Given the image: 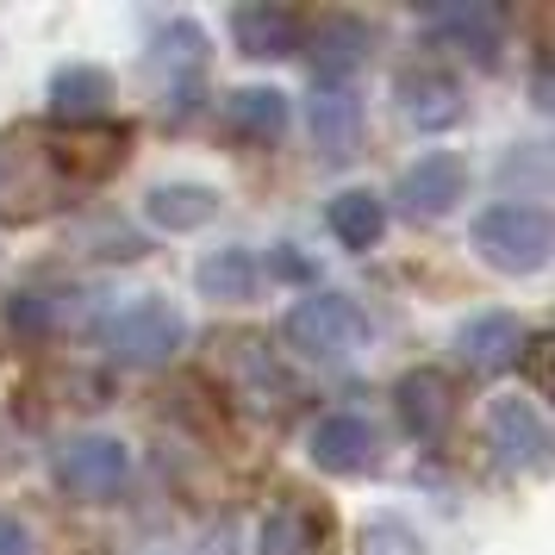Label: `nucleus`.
I'll return each mask as SVG.
<instances>
[{"label": "nucleus", "mask_w": 555, "mask_h": 555, "mask_svg": "<svg viewBox=\"0 0 555 555\" xmlns=\"http://www.w3.org/2000/svg\"><path fill=\"white\" fill-rule=\"evenodd\" d=\"M69 244L81 256H94V262H138V256H151V237L138 225H126L119 212H88L69 225Z\"/></svg>", "instance_id": "23"}, {"label": "nucleus", "mask_w": 555, "mask_h": 555, "mask_svg": "<svg viewBox=\"0 0 555 555\" xmlns=\"http://www.w3.org/2000/svg\"><path fill=\"white\" fill-rule=\"evenodd\" d=\"M393 412L412 443H443L455 425V380L443 369H412L393 380Z\"/></svg>", "instance_id": "11"}, {"label": "nucleus", "mask_w": 555, "mask_h": 555, "mask_svg": "<svg viewBox=\"0 0 555 555\" xmlns=\"http://www.w3.org/2000/svg\"><path fill=\"white\" fill-rule=\"evenodd\" d=\"M518 362L530 369V380H537V387H550V331H530V337H525V356H518Z\"/></svg>", "instance_id": "28"}, {"label": "nucleus", "mask_w": 555, "mask_h": 555, "mask_svg": "<svg viewBox=\"0 0 555 555\" xmlns=\"http://www.w3.org/2000/svg\"><path fill=\"white\" fill-rule=\"evenodd\" d=\"M194 287H201L206 300L219 306H250L262 294V262H256L244 244H225V250H206L194 262Z\"/></svg>", "instance_id": "18"}, {"label": "nucleus", "mask_w": 555, "mask_h": 555, "mask_svg": "<svg viewBox=\"0 0 555 555\" xmlns=\"http://www.w3.org/2000/svg\"><path fill=\"white\" fill-rule=\"evenodd\" d=\"M462 194H468V163L455 151H430L400 169V206L412 219H443L462 206Z\"/></svg>", "instance_id": "12"}, {"label": "nucleus", "mask_w": 555, "mask_h": 555, "mask_svg": "<svg viewBox=\"0 0 555 555\" xmlns=\"http://www.w3.org/2000/svg\"><path fill=\"white\" fill-rule=\"evenodd\" d=\"M212 212H219V188L206 181H156L144 194V219L156 231H201L212 225Z\"/></svg>", "instance_id": "20"}, {"label": "nucleus", "mask_w": 555, "mask_h": 555, "mask_svg": "<svg viewBox=\"0 0 555 555\" xmlns=\"http://www.w3.org/2000/svg\"><path fill=\"white\" fill-rule=\"evenodd\" d=\"M131 475V450L119 437H101V430H88V437H69V443H56L51 455V480L56 493H69L81 505H101L113 500Z\"/></svg>", "instance_id": "5"}, {"label": "nucleus", "mask_w": 555, "mask_h": 555, "mask_svg": "<svg viewBox=\"0 0 555 555\" xmlns=\"http://www.w3.org/2000/svg\"><path fill=\"white\" fill-rule=\"evenodd\" d=\"M362 126H369V113H362V94H356V88L312 81V94H306V131H312L319 156H331V163L356 156V144H362Z\"/></svg>", "instance_id": "13"}, {"label": "nucleus", "mask_w": 555, "mask_h": 555, "mask_svg": "<svg viewBox=\"0 0 555 555\" xmlns=\"http://www.w3.org/2000/svg\"><path fill=\"white\" fill-rule=\"evenodd\" d=\"M530 106L550 113V56L543 51H537V63H530Z\"/></svg>", "instance_id": "30"}, {"label": "nucleus", "mask_w": 555, "mask_h": 555, "mask_svg": "<svg viewBox=\"0 0 555 555\" xmlns=\"http://www.w3.org/2000/svg\"><path fill=\"white\" fill-rule=\"evenodd\" d=\"M306 455H312V468L319 475H375L380 468V430L369 412H325L312 437H306Z\"/></svg>", "instance_id": "7"}, {"label": "nucleus", "mask_w": 555, "mask_h": 555, "mask_svg": "<svg viewBox=\"0 0 555 555\" xmlns=\"http://www.w3.org/2000/svg\"><path fill=\"white\" fill-rule=\"evenodd\" d=\"M113 113V76L101 63H63L51 76V126H101Z\"/></svg>", "instance_id": "16"}, {"label": "nucleus", "mask_w": 555, "mask_h": 555, "mask_svg": "<svg viewBox=\"0 0 555 555\" xmlns=\"http://www.w3.org/2000/svg\"><path fill=\"white\" fill-rule=\"evenodd\" d=\"M225 356L231 369H237V393L250 405H281L287 400V375H281V362L262 350V337H225Z\"/></svg>", "instance_id": "25"}, {"label": "nucleus", "mask_w": 555, "mask_h": 555, "mask_svg": "<svg viewBox=\"0 0 555 555\" xmlns=\"http://www.w3.org/2000/svg\"><path fill=\"white\" fill-rule=\"evenodd\" d=\"M300 44H312V51H306L312 81H337V88H350V81L369 69V56H375V26L356 20V13H319V20L306 26Z\"/></svg>", "instance_id": "8"}, {"label": "nucleus", "mask_w": 555, "mask_h": 555, "mask_svg": "<svg viewBox=\"0 0 555 555\" xmlns=\"http://www.w3.org/2000/svg\"><path fill=\"white\" fill-rule=\"evenodd\" d=\"M356 555H425V537L400 512H369L356 525Z\"/></svg>", "instance_id": "26"}, {"label": "nucleus", "mask_w": 555, "mask_h": 555, "mask_svg": "<svg viewBox=\"0 0 555 555\" xmlns=\"http://www.w3.org/2000/svg\"><path fill=\"white\" fill-rule=\"evenodd\" d=\"M393 94H400V113L418 131H450V126H462V113H468L462 81H455L450 69H437V63H405L400 76H393Z\"/></svg>", "instance_id": "10"}, {"label": "nucleus", "mask_w": 555, "mask_h": 555, "mask_svg": "<svg viewBox=\"0 0 555 555\" xmlns=\"http://www.w3.org/2000/svg\"><path fill=\"white\" fill-rule=\"evenodd\" d=\"M101 344L113 362H126V369H163V362H176L181 344H188V312L176 300H163V294H144V300L119 306L113 319L101 325Z\"/></svg>", "instance_id": "4"}, {"label": "nucleus", "mask_w": 555, "mask_h": 555, "mask_svg": "<svg viewBox=\"0 0 555 555\" xmlns=\"http://www.w3.org/2000/svg\"><path fill=\"white\" fill-rule=\"evenodd\" d=\"M525 337L530 331L518 312H475V319H462V331H455V356H462L468 375H505V369H518Z\"/></svg>", "instance_id": "14"}, {"label": "nucleus", "mask_w": 555, "mask_h": 555, "mask_svg": "<svg viewBox=\"0 0 555 555\" xmlns=\"http://www.w3.org/2000/svg\"><path fill=\"white\" fill-rule=\"evenodd\" d=\"M418 20H425L450 51H468L480 69L500 63V44H505V13L500 7H487V0H430V7H418Z\"/></svg>", "instance_id": "9"}, {"label": "nucleus", "mask_w": 555, "mask_h": 555, "mask_svg": "<svg viewBox=\"0 0 555 555\" xmlns=\"http://www.w3.org/2000/svg\"><path fill=\"white\" fill-rule=\"evenodd\" d=\"M468 250L500 275H537L555 250V225L537 201H493L468 225Z\"/></svg>", "instance_id": "2"}, {"label": "nucleus", "mask_w": 555, "mask_h": 555, "mask_svg": "<svg viewBox=\"0 0 555 555\" xmlns=\"http://www.w3.org/2000/svg\"><path fill=\"white\" fill-rule=\"evenodd\" d=\"M325 225L344 250L362 256L387 237V206H380V194H369V188H350V194H337V201L325 206Z\"/></svg>", "instance_id": "22"}, {"label": "nucleus", "mask_w": 555, "mask_h": 555, "mask_svg": "<svg viewBox=\"0 0 555 555\" xmlns=\"http://www.w3.org/2000/svg\"><path fill=\"white\" fill-rule=\"evenodd\" d=\"M206 56H212L206 51V31L194 26V20H169V26L156 31V44H151V69L181 88L176 101H188V94L206 81Z\"/></svg>", "instance_id": "19"}, {"label": "nucleus", "mask_w": 555, "mask_h": 555, "mask_svg": "<svg viewBox=\"0 0 555 555\" xmlns=\"http://www.w3.org/2000/svg\"><path fill=\"white\" fill-rule=\"evenodd\" d=\"M281 344L300 362H344L369 344V312L350 294H300L281 312Z\"/></svg>", "instance_id": "3"}, {"label": "nucleus", "mask_w": 555, "mask_h": 555, "mask_svg": "<svg viewBox=\"0 0 555 555\" xmlns=\"http://www.w3.org/2000/svg\"><path fill=\"white\" fill-rule=\"evenodd\" d=\"M76 201L44 126L0 131V225H38Z\"/></svg>", "instance_id": "1"}, {"label": "nucleus", "mask_w": 555, "mask_h": 555, "mask_svg": "<svg viewBox=\"0 0 555 555\" xmlns=\"http://www.w3.org/2000/svg\"><path fill=\"white\" fill-rule=\"evenodd\" d=\"M225 131L237 144H281L287 126H294V106L281 88H231L225 94Z\"/></svg>", "instance_id": "17"}, {"label": "nucleus", "mask_w": 555, "mask_h": 555, "mask_svg": "<svg viewBox=\"0 0 555 555\" xmlns=\"http://www.w3.org/2000/svg\"><path fill=\"white\" fill-rule=\"evenodd\" d=\"M0 555H38V550H31L26 518H13V512H0Z\"/></svg>", "instance_id": "29"}, {"label": "nucleus", "mask_w": 555, "mask_h": 555, "mask_svg": "<svg viewBox=\"0 0 555 555\" xmlns=\"http://www.w3.org/2000/svg\"><path fill=\"white\" fill-rule=\"evenodd\" d=\"M300 38H306V20L294 7H231V44L250 56V63H287L300 56Z\"/></svg>", "instance_id": "15"}, {"label": "nucleus", "mask_w": 555, "mask_h": 555, "mask_svg": "<svg viewBox=\"0 0 555 555\" xmlns=\"http://www.w3.org/2000/svg\"><path fill=\"white\" fill-rule=\"evenodd\" d=\"M0 325H7V337H13L20 350H38V344H51L56 325H63V300H56V294H38V287H13L7 306H0Z\"/></svg>", "instance_id": "24"}, {"label": "nucleus", "mask_w": 555, "mask_h": 555, "mask_svg": "<svg viewBox=\"0 0 555 555\" xmlns=\"http://www.w3.org/2000/svg\"><path fill=\"white\" fill-rule=\"evenodd\" d=\"M550 418L543 405L525 400V393H500L487 405V450L505 475H543L550 468Z\"/></svg>", "instance_id": "6"}, {"label": "nucleus", "mask_w": 555, "mask_h": 555, "mask_svg": "<svg viewBox=\"0 0 555 555\" xmlns=\"http://www.w3.org/2000/svg\"><path fill=\"white\" fill-rule=\"evenodd\" d=\"M319 530H325V518L306 500H275L262 512L256 555H319Z\"/></svg>", "instance_id": "21"}, {"label": "nucleus", "mask_w": 555, "mask_h": 555, "mask_svg": "<svg viewBox=\"0 0 555 555\" xmlns=\"http://www.w3.org/2000/svg\"><path fill=\"white\" fill-rule=\"evenodd\" d=\"M269 275H281V281H300V287H312V262H306L300 250H294V244H275V250H269V262H262V281Z\"/></svg>", "instance_id": "27"}]
</instances>
